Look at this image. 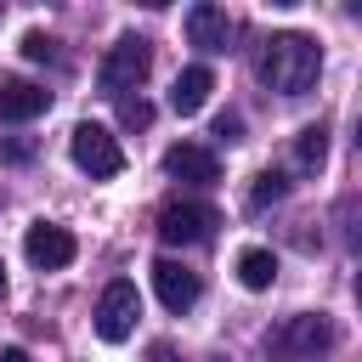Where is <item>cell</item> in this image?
<instances>
[{"instance_id":"obj_1","label":"cell","mask_w":362,"mask_h":362,"mask_svg":"<svg viewBox=\"0 0 362 362\" xmlns=\"http://www.w3.org/2000/svg\"><path fill=\"white\" fill-rule=\"evenodd\" d=\"M255 74L277 96H305L317 85V74H322V45L311 34H294V28L288 34H272L260 45V57H255Z\"/></svg>"},{"instance_id":"obj_2","label":"cell","mask_w":362,"mask_h":362,"mask_svg":"<svg viewBox=\"0 0 362 362\" xmlns=\"http://www.w3.org/2000/svg\"><path fill=\"white\" fill-rule=\"evenodd\" d=\"M334 322L322 317V311H300V317H288V322H277L266 339H260V356L266 362H317L322 351H334Z\"/></svg>"},{"instance_id":"obj_3","label":"cell","mask_w":362,"mask_h":362,"mask_svg":"<svg viewBox=\"0 0 362 362\" xmlns=\"http://www.w3.org/2000/svg\"><path fill=\"white\" fill-rule=\"evenodd\" d=\"M68 153H74V164L90 175V181H107V175H119L124 170V147H119V136L107 130V124H74V136H68Z\"/></svg>"},{"instance_id":"obj_4","label":"cell","mask_w":362,"mask_h":362,"mask_svg":"<svg viewBox=\"0 0 362 362\" xmlns=\"http://www.w3.org/2000/svg\"><path fill=\"white\" fill-rule=\"evenodd\" d=\"M147 68H153V51H147V40H136V34H124L107 57H102V68H96V85L107 90V96H124V90H136L141 79H147Z\"/></svg>"},{"instance_id":"obj_5","label":"cell","mask_w":362,"mask_h":362,"mask_svg":"<svg viewBox=\"0 0 362 362\" xmlns=\"http://www.w3.org/2000/svg\"><path fill=\"white\" fill-rule=\"evenodd\" d=\"M136 317H141V294H136V283H130V277L107 283L102 300H96V334H102L107 345H119V339H130Z\"/></svg>"},{"instance_id":"obj_6","label":"cell","mask_w":362,"mask_h":362,"mask_svg":"<svg viewBox=\"0 0 362 362\" xmlns=\"http://www.w3.org/2000/svg\"><path fill=\"white\" fill-rule=\"evenodd\" d=\"M23 255H28L40 272H62V266H74L79 243H74V232H68V226H57V221H34V226H28V238H23Z\"/></svg>"},{"instance_id":"obj_7","label":"cell","mask_w":362,"mask_h":362,"mask_svg":"<svg viewBox=\"0 0 362 362\" xmlns=\"http://www.w3.org/2000/svg\"><path fill=\"white\" fill-rule=\"evenodd\" d=\"M221 226V215L209 204H164L158 209V238L164 243H204Z\"/></svg>"},{"instance_id":"obj_8","label":"cell","mask_w":362,"mask_h":362,"mask_svg":"<svg viewBox=\"0 0 362 362\" xmlns=\"http://www.w3.org/2000/svg\"><path fill=\"white\" fill-rule=\"evenodd\" d=\"M51 107V90L34 79H0V124H28Z\"/></svg>"},{"instance_id":"obj_9","label":"cell","mask_w":362,"mask_h":362,"mask_svg":"<svg viewBox=\"0 0 362 362\" xmlns=\"http://www.w3.org/2000/svg\"><path fill=\"white\" fill-rule=\"evenodd\" d=\"M232 34H238V23L221 11V6H192L187 11V40L198 45V51H232Z\"/></svg>"},{"instance_id":"obj_10","label":"cell","mask_w":362,"mask_h":362,"mask_svg":"<svg viewBox=\"0 0 362 362\" xmlns=\"http://www.w3.org/2000/svg\"><path fill=\"white\" fill-rule=\"evenodd\" d=\"M164 170H170L175 181H192V187H215V181H221L215 153H209V147H198V141H175V147L164 153Z\"/></svg>"},{"instance_id":"obj_11","label":"cell","mask_w":362,"mask_h":362,"mask_svg":"<svg viewBox=\"0 0 362 362\" xmlns=\"http://www.w3.org/2000/svg\"><path fill=\"white\" fill-rule=\"evenodd\" d=\"M153 288H158L164 311H192L198 305V272H187L181 260H153Z\"/></svg>"},{"instance_id":"obj_12","label":"cell","mask_w":362,"mask_h":362,"mask_svg":"<svg viewBox=\"0 0 362 362\" xmlns=\"http://www.w3.org/2000/svg\"><path fill=\"white\" fill-rule=\"evenodd\" d=\"M209 90H215V74L204 68V62H192V68H181L175 74V90H170V107L187 119V113H198L204 102H209Z\"/></svg>"},{"instance_id":"obj_13","label":"cell","mask_w":362,"mask_h":362,"mask_svg":"<svg viewBox=\"0 0 362 362\" xmlns=\"http://www.w3.org/2000/svg\"><path fill=\"white\" fill-rule=\"evenodd\" d=\"M272 277H277V255H272V249H243V255H238V283H243V288L260 294V288H272Z\"/></svg>"},{"instance_id":"obj_14","label":"cell","mask_w":362,"mask_h":362,"mask_svg":"<svg viewBox=\"0 0 362 362\" xmlns=\"http://www.w3.org/2000/svg\"><path fill=\"white\" fill-rule=\"evenodd\" d=\"M322 158H328V130H322V124H305V130L294 136V164H300L305 175H317Z\"/></svg>"},{"instance_id":"obj_15","label":"cell","mask_w":362,"mask_h":362,"mask_svg":"<svg viewBox=\"0 0 362 362\" xmlns=\"http://www.w3.org/2000/svg\"><path fill=\"white\" fill-rule=\"evenodd\" d=\"M283 192H288V175H283V170H260L255 187H249V209H266V204H277Z\"/></svg>"},{"instance_id":"obj_16","label":"cell","mask_w":362,"mask_h":362,"mask_svg":"<svg viewBox=\"0 0 362 362\" xmlns=\"http://www.w3.org/2000/svg\"><path fill=\"white\" fill-rule=\"evenodd\" d=\"M339 226H345V249L362 255V198H345L339 204Z\"/></svg>"},{"instance_id":"obj_17","label":"cell","mask_w":362,"mask_h":362,"mask_svg":"<svg viewBox=\"0 0 362 362\" xmlns=\"http://www.w3.org/2000/svg\"><path fill=\"white\" fill-rule=\"evenodd\" d=\"M119 124H124V130H147V124H153V102H141V96H119Z\"/></svg>"},{"instance_id":"obj_18","label":"cell","mask_w":362,"mask_h":362,"mask_svg":"<svg viewBox=\"0 0 362 362\" xmlns=\"http://www.w3.org/2000/svg\"><path fill=\"white\" fill-rule=\"evenodd\" d=\"M23 57H28V62H51V57H57V40L40 34V28H28V34H23Z\"/></svg>"},{"instance_id":"obj_19","label":"cell","mask_w":362,"mask_h":362,"mask_svg":"<svg viewBox=\"0 0 362 362\" xmlns=\"http://www.w3.org/2000/svg\"><path fill=\"white\" fill-rule=\"evenodd\" d=\"M215 141H243V119L238 113H221L215 119Z\"/></svg>"},{"instance_id":"obj_20","label":"cell","mask_w":362,"mask_h":362,"mask_svg":"<svg viewBox=\"0 0 362 362\" xmlns=\"http://www.w3.org/2000/svg\"><path fill=\"white\" fill-rule=\"evenodd\" d=\"M0 153H6V158H11V164H23V158H28V153H34V147H28V141H6V147H0Z\"/></svg>"},{"instance_id":"obj_21","label":"cell","mask_w":362,"mask_h":362,"mask_svg":"<svg viewBox=\"0 0 362 362\" xmlns=\"http://www.w3.org/2000/svg\"><path fill=\"white\" fill-rule=\"evenodd\" d=\"M0 362H28V351H17V345H11V351H0Z\"/></svg>"},{"instance_id":"obj_22","label":"cell","mask_w":362,"mask_h":362,"mask_svg":"<svg viewBox=\"0 0 362 362\" xmlns=\"http://www.w3.org/2000/svg\"><path fill=\"white\" fill-rule=\"evenodd\" d=\"M351 17H356V23H362V0H351Z\"/></svg>"},{"instance_id":"obj_23","label":"cell","mask_w":362,"mask_h":362,"mask_svg":"<svg viewBox=\"0 0 362 362\" xmlns=\"http://www.w3.org/2000/svg\"><path fill=\"white\" fill-rule=\"evenodd\" d=\"M356 153H362V119H356Z\"/></svg>"},{"instance_id":"obj_24","label":"cell","mask_w":362,"mask_h":362,"mask_svg":"<svg viewBox=\"0 0 362 362\" xmlns=\"http://www.w3.org/2000/svg\"><path fill=\"white\" fill-rule=\"evenodd\" d=\"M356 305H362V272H356Z\"/></svg>"},{"instance_id":"obj_25","label":"cell","mask_w":362,"mask_h":362,"mask_svg":"<svg viewBox=\"0 0 362 362\" xmlns=\"http://www.w3.org/2000/svg\"><path fill=\"white\" fill-rule=\"evenodd\" d=\"M0 294H6V266H0Z\"/></svg>"}]
</instances>
